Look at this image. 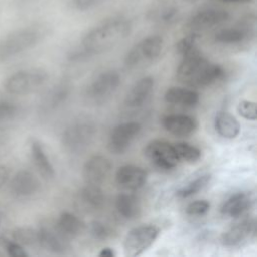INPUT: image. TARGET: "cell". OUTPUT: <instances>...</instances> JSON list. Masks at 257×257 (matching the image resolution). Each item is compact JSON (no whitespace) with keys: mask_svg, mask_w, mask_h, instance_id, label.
Here are the masks:
<instances>
[{"mask_svg":"<svg viewBox=\"0 0 257 257\" xmlns=\"http://www.w3.org/2000/svg\"><path fill=\"white\" fill-rule=\"evenodd\" d=\"M46 33L45 27L38 24L14 29L0 37V63L34 47Z\"/></svg>","mask_w":257,"mask_h":257,"instance_id":"obj_2","label":"cell"},{"mask_svg":"<svg viewBox=\"0 0 257 257\" xmlns=\"http://www.w3.org/2000/svg\"><path fill=\"white\" fill-rule=\"evenodd\" d=\"M200 35L194 34V33H188L186 36L181 38L177 43H176V51L178 54L181 56L189 53L190 51L194 50L197 48V41Z\"/></svg>","mask_w":257,"mask_h":257,"instance_id":"obj_34","label":"cell"},{"mask_svg":"<svg viewBox=\"0 0 257 257\" xmlns=\"http://www.w3.org/2000/svg\"><path fill=\"white\" fill-rule=\"evenodd\" d=\"M256 34V15L248 12L231 25H226L214 33L215 43L223 46H241L254 39Z\"/></svg>","mask_w":257,"mask_h":257,"instance_id":"obj_3","label":"cell"},{"mask_svg":"<svg viewBox=\"0 0 257 257\" xmlns=\"http://www.w3.org/2000/svg\"><path fill=\"white\" fill-rule=\"evenodd\" d=\"M88 231L91 237L98 241H106L115 234L113 228L100 221L91 222L88 226Z\"/></svg>","mask_w":257,"mask_h":257,"instance_id":"obj_32","label":"cell"},{"mask_svg":"<svg viewBox=\"0 0 257 257\" xmlns=\"http://www.w3.org/2000/svg\"><path fill=\"white\" fill-rule=\"evenodd\" d=\"M147 179V171L136 165L120 166L115 172V183L126 191L139 190L146 184Z\"/></svg>","mask_w":257,"mask_h":257,"instance_id":"obj_18","label":"cell"},{"mask_svg":"<svg viewBox=\"0 0 257 257\" xmlns=\"http://www.w3.org/2000/svg\"><path fill=\"white\" fill-rule=\"evenodd\" d=\"M0 247L11 257H27L28 253L22 245L4 235L0 236Z\"/></svg>","mask_w":257,"mask_h":257,"instance_id":"obj_33","label":"cell"},{"mask_svg":"<svg viewBox=\"0 0 257 257\" xmlns=\"http://www.w3.org/2000/svg\"><path fill=\"white\" fill-rule=\"evenodd\" d=\"M107 0H68V7L77 12H86L103 5Z\"/></svg>","mask_w":257,"mask_h":257,"instance_id":"obj_35","label":"cell"},{"mask_svg":"<svg viewBox=\"0 0 257 257\" xmlns=\"http://www.w3.org/2000/svg\"><path fill=\"white\" fill-rule=\"evenodd\" d=\"M253 199L250 194L239 192L229 197L221 206V213L228 218H239L252 206Z\"/></svg>","mask_w":257,"mask_h":257,"instance_id":"obj_22","label":"cell"},{"mask_svg":"<svg viewBox=\"0 0 257 257\" xmlns=\"http://www.w3.org/2000/svg\"><path fill=\"white\" fill-rule=\"evenodd\" d=\"M183 1H185V2H189V3H192V2H196V1H198V0H183Z\"/></svg>","mask_w":257,"mask_h":257,"instance_id":"obj_43","label":"cell"},{"mask_svg":"<svg viewBox=\"0 0 257 257\" xmlns=\"http://www.w3.org/2000/svg\"><path fill=\"white\" fill-rule=\"evenodd\" d=\"M210 210V203L207 200H197L191 202L187 208L186 213L190 216H203Z\"/></svg>","mask_w":257,"mask_h":257,"instance_id":"obj_38","label":"cell"},{"mask_svg":"<svg viewBox=\"0 0 257 257\" xmlns=\"http://www.w3.org/2000/svg\"><path fill=\"white\" fill-rule=\"evenodd\" d=\"M146 17L155 25L168 27L179 20L180 9L172 0H157L147 11Z\"/></svg>","mask_w":257,"mask_h":257,"instance_id":"obj_15","label":"cell"},{"mask_svg":"<svg viewBox=\"0 0 257 257\" xmlns=\"http://www.w3.org/2000/svg\"><path fill=\"white\" fill-rule=\"evenodd\" d=\"M141 131L142 124L135 120L124 121L115 125L108 136V150L115 155L123 154L140 135Z\"/></svg>","mask_w":257,"mask_h":257,"instance_id":"obj_12","label":"cell"},{"mask_svg":"<svg viewBox=\"0 0 257 257\" xmlns=\"http://www.w3.org/2000/svg\"><path fill=\"white\" fill-rule=\"evenodd\" d=\"M10 168L6 165H0V191L8 183L10 179Z\"/></svg>","mask_w":257,"mask_h":257,"instance_id":"obj_39","label":"cell"},{"mask_svg":"<svg viewBox=\"0 0 257 257\" xmlns=\"http://www.w3.org/2000/svg\"><path fill=\"white\" fill-rule=\"evenodd\" d=\"M0 225H1V220H0Z\"/></svg>","mask_w":257,"mask_h":257,"instance_id":"obj_45","label":"cell"},{"mask_svg":"<svg viewBox=\"0 0 257 257\" xmlns=\"http://www.w3.org/2000/svg\"><path fill=\"white\" fill-rule=\"evenodd\" d=\"M29 149L33 165L39 175L45 180L53 179L55 176V170L43 145L38 140L32 139L29 144Z\"/></svg>","mask_w":257,"mask_h":257,"instance_id":"obj_21","label":"cell"},{"mask_svg":"<svg viewBox=\"0 0 257 257\" xmlns=\"http://www.w3.org/2000/svg\"><path fill=\"white\" fill-rule=\"evenodd\" d=\"M132 30L133 22L127 16L123 14L109 16L83 35L80 48L86 55L106 52L126 39Z\"/></svg>","mask_w":257,"mask_h":257,"instance_id":"obj_1","label":"cell"},{"mask_svg":"<svg viewBox=\"0 0 257 257\" xmlns=\"http://www.w3.org/2000/svg\"><path fill=\"white\" fill-rule=\"evenodd\" d=\"M211 175L210 174H203L196 179L192 180L182 188H180L177 191V197L180 199H186L189 197H192L202 191L210 182Z\"/></svg>","mask_w":257,"mask_h":257,"instance_id":"obj_29","label":"cell"},{"mask_svg":"<svg viewBox=\"0 0 257 257\" xmlns=\"http://www.w3.org/2000/svg\"><path fill=\"white\" fill-rule=\"evenodd\" d=\"M78 202L86 211L96 212L103 208L105 204V195L100 186L86 184L79 191Z\"/></svg>","mask_w":257,"mask_h":257,"instance_id":"obj_23","label":"cell"},{"mask_svg":"<svg viewBox=\"0 0 257 257\" xmlns=\"http://www.w3.org/2000/svg\"><path fill=\"white\" fill-rule=\"evenodd\" d=\"M221 2L224 3H246V2H250L252 0H219Z\"/></svg>","mask_w":257,"mask_h":257,"instance_id":"obj_41","label":"cell"},{"mask_svg":"<svg viewBox=\"0 0 257 257\" xmlns=\"http://www.w3.org/2000/svg\"><path fill=\"white\" fill-rule=\"evenodd\" d=\"M69 92H70V86L65 83H60L54 86L46 95L44 106L47 109L57 108L66 100V98L69 95Z\"/></svg>","mask_w":257,"mask_h":257,"instance_id":"obj_28","label":"cell"},{"mask_svg":"<svg viewBox=\"0 0 257 257\" xmlns=\"http://www.w3.org/2000/svg\"><path fill=\"white\" fill-rule=\"evenodd\" d=\"M120 84L117 71L109 69L100 72L87 86V97L94 103H103L111 97Z\"/></svg>","mask_w":257,"mask_h":257,"instance_id":"obj_9","label":"cell"},{"mask_svg":"<svg viewBox=\"0 0 257 257\" xmlns=\"http://www.w3.org/2000/svg\"><path fill=\"white\" fill-rule=\"evenodd\" d=\"M237 111L245 119L255 120L257 118V108L255 101L247 99L241 100L237 106Z\"/></svg>","mask_w":257,"mask_h":257,"instance_id":"obj_36","label":"cell"},{"mask_svg":"<svg viewBox=\"0 0 257 257\" xmlns=\"http://www.w3.org/2000/svg\"><path fill=\"white\" fill-rule=\"evenodd\" d=\"M164 39L159 34H151L138 41L124 56V65L127 68L143 67L154 62L162 53Z\"/></svg>","mask_w":257,"mask_h":257,"instance_id":"obj_6","label":"cell"},{"mask_svg":"<svg viewBox=\"0 0 257 257\" xmlns=\"http://www.w3.org/2000/svg\"><path fill=\"white\" fill-rule=\"evenodd\" d=\"M39 0H18V4L19 5H29V4H32V3H35Z\"/></svg>","mask_w":257,"mask_h":257,"instance_id":"obj_42","label":"cell"},{"mask_svg":"<svg viewBox=\"0 0 257 257\" xmlns=\"http://www.w3.org/2000/svg\"><path fill=\"white\" fill-rule=\"evenodd\" d=\"M11 237L22 246H39L38 230L30 227H18L14 229Z\"/></svg>","mask_w":257,"mask_h":257,"instance_id":"obj_30","label":"cell"},{"mask_svg":"<svg viewBox=\"0 0 257 257\" xmlns=\"http://www.w3.org/2000/svg\"><path fill=\"white\" fill-rule=\"evenodd\" d=\"M230 18V12L224 8L215 6L204 7L189 17L186 23V29L188 33L200 35L201 32L223 26Z\"/></svg>","mask_w":257,"mask_h":257,"instance_id":"obj_7","label":"cell"},{"mask_svg":"<svg viewBox=\"0 0 257 257\" xmlns=\"http://www.w3.org/2000/svg\"><path fill=\"white\" fill-rule=\"evenodd\" d=\"M1 255H2V253H1V252H0V256H1Z\"/></svg>","mask_w":257,"mask_h":257,"instance_id":"obj_44","label":"cell"},{"mask_svg":"<svg viewBox=\"0 0 257 257\" xmlns=\"http://www.w3.org/2000/svg\"><path fill=\"white\" fill-rule=\"evenodd\" d=\"M112 165L109 159L102 155H93L83 165V180L85 184L100 186L109 177Z\"/></svg>","mask_w":257,"mask_h":257,"instance_id":"obj_14","label":"cell"},{"mask_svg":"<svg viewBox=\"0 0 257 257\" xmlns=\"http://www.w3.org/2000/svg\"><path fill=\"white\" fill-rule=\"evenodd\" d=\"M10 193L17 198H27L36 194L40 189L38 178L28 170H20L9 179Z\"/></svg>","mask_w":257,"mask_h":257,"instance_id":"obj_17","label":"cell"},{"mask_svg":"<svg viewBox=\"0 0 257 257\" xmlns=\"http://www.w3.org/2000/svg\"><path fill=\"white\" fill-rule=\"evenodd\" d=\"M18 113V106L9 100H0V123L13 119Z\"/></svg>","mask_w":257,"mask_h":257,"instance_id":"obj_37","label":"cell"},{"mask_svg":"<svg viewBox=\"0 0 257 257\" xmlns=\"http://www.w3.org/2000/svg\"><path fill=\"white\" fill-rule=\"evenodd\" d=\"M214 126L216 132L226 139H235L241 128L238 119L227 111H220L216 114Z\"/></svg>","mask_w":257,"mask_h":257,"instance_id":"obj_27","label":"cell"},{"mask_svg":"<svg viewBox=\"0 0 257 257\" xmlns=\"http://www.w3.org/2000/svg\"><path fill=\"white\" fill-rule=\"evenodd\" d=\"M160 235V228L153 224H144L130 230L122 243L124 255L136 257L142 255L157 240Z\"/></svg>","mask_w":257,"mask_h":257,"instance_id":"obj_8","label":"cell"},{"mask_svg":"<svg viewBox=\"0 0 257 257\" xmlns=\"http://www.w3.org/2000/svg\"><path fill=\"white\" fill-rule=\"evenodd\" d=\"M147 158L159 169L172 170L180 160L175 152L174 144L165 140H153L145 148Z\"/></svg>","mask_w":257,"mask_h":257,"instance_id":"obj_11","label":"cell"},{"mask_svg":"<svg viewBox=\"0 0 257 257\" xmlns=\"http://www.w3.org/2000/svg\"><path fill=\"white\" fill-rule=\"evenodd\" d=\"M164 98L170 104L192 107L199 102L200 96L199 93L193 88L172 86L166 90Z\"/></svg>","mask_w":257,"mask_h":257,"instance_id":"obj_24","label":"cell"},{"mask_svg":"<svg viewBox=\"0 0 257 257\" xmlns=\"http://www.w3.org/2000/svg\"><path fill=\"white\" fill-rule=\"evenodd\" d=\"M114 206L118 215L126 220L137 218L141 212L140 200L132 193L118 194L115 198Z\"/></svg>","mask_w":257,"mask_h":257,"instance_id":"obj_26","label":"cell"},{"mask_svg":"<svg viewBox=\"0 0 257 257\" xmlns=\"http://www.w3.org/2000/svg\"><path fill=\"white\" fill-rule=\"evenodd\" d=\"M174 149L180 161L195 163L201 158V151L192 144L185 142L174 143Z\"/></svg>","mask_w":257,"mask_h":257,"instance_id":"obj_31","label":"cell"},{"mask_svg":"<svg viewBox=\"0 0 257 257\" xmlns=\"http://www.w3.org/2000/svg\"><path fill=\"white\" fill-rule=\"evenodd\" d=\"M255 231V220L252 218L245 219L225 231L222 234L220 241L223 246L228 248L239 247L254 237Z\"/></svg>","mask_w":257,"mask_h":257,"instance_id":"obj_16","label":"cell"},{"mask_svg":"<svg viewBox=\"0 0 257 257\" xmlns=\"http://www.w3.org/2000/svg\"><path fill=\"white\" fill-rule=\"evenodd\" d=\"M98 256L99 257H114L115 256V252L110 247H104V248H102L99 251Z\"/></svg>","mask_w":257,"mask_h":257,"instance_id":"obj_40","label":"cell"},{"mask_svg":"<svg viewBox=\"0 0 257 257\" xmlns=\"http://www.w3.org/2000/svg\"><path fill=\"white\" fill-rule=\"evenodd\" d=\"M155 85L154 77L148 75L140 78L127 91L123 104L125 107L135 109L143 106L150 98Z\"/></svg>","mask_w":257,"mask_h":257,"instance_id":"obj_19","label":"cell"},{"mask_svg":"<svg viewBox=\"0 0 257 257\" xmlns=\"http://www.w3.org/2000/svg\"><path fill=\"white\" fill-rule=\"evenodd\" d=\"M58 230L68 239L79 236L85 230L83 221L71 212H62L54 222Z\"/></svg>","mask_w":257,"mask_h":257,"instance_id":"obj_25","label":"cell"},{"mask_svg":"<svg viewBox=\"0 0 257 257\" xmlns=\"http://www.w3.org/2000/svg\"><path fill=\"white\" fill-rule=\"evenodd\" d=\"M97 127L88 118H79L70 122L62 133L61 143L68 153H81L95 139Z\"/></svg>","mask_w":257,"mask_h":257,"instance_id":"obj_5","label":"cell"},{"mask_svg":"<svg viewBox=\"0 0 257 257\" xmlns=\"http://www.w3.org/2000/svg\"><path fill=\"white\" fill-rule=\"evenodd\" d=\"M48 79V73L42 68H27L15 71L4 80L3 87L12 95H26L37 91Z\"/></svg>","mask_w":257,"mask_h":257,"instance_id":"obj_4","label":"cell"},{"mask_svg":"<svg viewBox=\"0 0 257 257\" xmlns=\"http://www.w3.org/2000/svg\"><path fill=\"white\" fill-rule=\"evenodd\" d=\"M162 125L170 134L176 137H188L198 128V121L188 114H168L162 118Z\"/></svg>","mask_w":257,"mask_h":257,"instance_id":"obj_20","label":"cell"},{"mask_svg":"<svg viewBox=\"0 0 257 257\" xmlns=\"http://www.w3.org/2000/svg\"><path fill=\"white\" fill-rule=\"evenodd\" d=\"M39 246L54 254H65L69 249L68 238L56 227L55 223L47 222L38 229Z\"/></svg>","mask_w":257,"mask_h":257,"instance_id":"obj_13","label":"cell"},{"mask_svg":"<svg viewBox=\"0 0 257 257\" xmlns=\"http://www.w3.org/2000/svg\"><path fill=\"white\" fill-rule=\"evenodd\" d=\"M181 57L182 60L177 68V78L193 88L209 60L198 47Z\"/></svg>","mask_w":257,"mask_h":257,"instance_id":"obj_10","label":"cell"}]
</instances>
